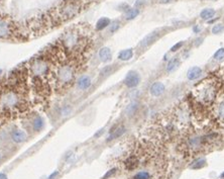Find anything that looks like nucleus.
I'll list each match as a JSON object with an SVG mask.
<instances>
[{"label":"nucleus","instance_id":"nucleus-39","mask_svg":"<svg viewBox=\"0 0 224 179\" xmlns=\"http://www.w3.org/2000/svg\"><path fill=\"white\" fill-rule=\"evenodd\" d=\"M224 177V172L222 173V174H221V178H223Z\"/></svg>","mask_w":224,"mask_h":179},{"label":"nucleus","instance_id":"nucleus-33","mask_svg":"<svg viewBox=\"0 0 224 179\" xmlns=\"http://www.w3.org/2000/svg\"><path fill=\"white\" fill-rule=\"evenodd\" d=\"M200 30H201V27H199V25H195V27H193V31H194L195 34L200 33Z\"/></svg>","mask_w":224,"mask_h":179},{"label":"nucleus","instance_id":"nucleus-20","mask_svg":"<svg viewBox=\"0 0 224 179\" xmlns=\"http://www.w3.org/2000/svg\"><path fill=\"white\" fill-rule=\"evenodd\" d=\"M42 126H44V120L39 115H37L33 120V128L34 131H41Z\"/></svg>","mask_w":224,"mask_h":179},{"label":"nucleus","instance_id":"nucleus-16","mask_svg":"<svg viewBox=\"0 0 224 179\" xmlns=\"http://www.w3.org/2000/svg\"><path fill=\"white\" fill-rule=\"evenodd\" d=\"M124 133H125V128H124V126H118V128H116L115 129H112L111 134H110V136H109V139L107 141H111V140H114V139H116V138L121 137Z\"/></svg>","mask_w":224,"mask_h":179},{"label":"nucleus","instance_id":"nucleus-36","mask_svg":"<svg viewBox=\"0 0 224 179\" xmlns=\"http://www.w3.org/2000/svg\"><path fill=\"white\" fill-rule=\"evenodd\" d=\"M0 179H8V178L4 173H0Z\"/></svg>","mask_w":224,"mask_h":179},{"label":"nucleus","instance_id":"nucleus-24","mask_svg":"<svg viewBox=\"0 0 224 179\" xmlns=\"http://www.w3.org/2000/svg\"><path fill=\"white\" fill-rule=\"evenodd\" d=\"M214 59L216 61H222L224 60V48H220L214 54Z\"/></svg>","mask_w":224,"mask_h":179},{"label":"nucleus","instance_id":"nucleus-11","mask_svg":"<svg viewBox=\"0 0 224 179\" xmlns=\"http://www.w3.org/2000/svg\"><path fill=\"white\" fill-rule=\"evenodd\" d=\"M202 75V69L198 66H194L191 67L187 72V78H188L190 81H194V80L199 79L200 76Z\"/></svg>","mask_w":224,"mask_h":179},{"label":"nucleus","instance_id":"nucleus-40","mask_svg":"<svg viewBox=\"0 0 224 179\" xmlns=\"http://www.w3.org/2000/svg\"><path fill=\"white\" fill-rule=\"evenodd\" d=\"M0 160H1V153H0Z\"/></svg>","mask_w":224,"mask_h":179},{"label":"nucleus","instance_id":"nucleus-19","mask_svg":"<svg viewBox=\"0 0 224 179\" xmlns=\"http://www.w3.org/2000/svg\"><path fill=\"white\" fill-rule=\"evenodd\" d=\"M108 25H110V19L107 18V17H102V18H100L99 21H97L96 28L98 30H102L107 27Z\"/></svg>","mask_w":224,"mask_h":179},{"label":"nucleus","instance_id":"nucleus-1","mask_svg":"<svg viewBox=\"0 0 224 179\" xmlns=\"http://www.w3.org/2000/svg\"><path fill=\"white\" fill-rule=\"evenodd\" d=\"M80 11V5L77 1H65L59 8V17L63 21H69L76 16Z\"/></svg>","mask_w":224,"mask_h":179},{"label":"nucleus","instance_id":"nucleus-27","mask_svg":"<svg viewBox=\"0 0 224 179\" xmlns=\"http://www.w3.org/2000/svg\"><path fill=\"white\" fill-rule=\"evenodd\" d=\"M204 165H205V159H198L197 161H195V162L192 164L191 167L194 169H199V168H202Z\"/></svg>","mask_w":224,"mask_h":179},{"label":"nucleus","instance_id":"nucleus-28","mask_svg":"<svg viewBox=\"0 0 224 179\" xmlns=\"http://www.w3.org/2000/svg\"><path fill=\"white\" fill-rule=\"evenodd\" d=\"M224 30V25L222 24H217L216 25H214L213 28H212V33L213 34H220Z\"/></svg>","mask_w":224,"mask_h":179},{"label":"nucleus","instance_id":"nucleus-23","mask_svg":"<svg viewBox=\"0 0 224 179\" xmlns=\"http://www.w3.org/2000/svg\"><path fill=\"white\" fill-rule=\"evenodd\" d=\"M216 113L219 117L224 120V100H221L217 103L216 106Z\"/></svg>","mask_w":224,"mask_h":179},{"label":"nucleus","instance_id":"nucleus-3","mask_svg":"<svg viewBox=\"0 0 224 179\" xmlns=\"http://www.w3.org/2000/svg\"><path fill=\"white\" fill-rule=\"evenodd\" d=\"M197 91L199 99L206 103L213 101L215 99V96H216V88L211 83H204Z\"/></svg>","mask_w":224,"mask_h":179},{"label":"nucleus","instance_id":"nucleus-5","mask_svg":"<svg viewBox=\"0 0 224 179\" xmlns=\"http://www.w3.org/2000/svg\"><path fill=\"white\" fill-rule=\"evenodd\" d=\"M30 69L34 76L41 77L50 72V65L45 60L39 58V59H36L33 62V64L30 65Z\"/></svg>","mask_w":224,"mask_h":179},{"label":"nucleus","instance_id":"nucleus-8","mask_svg":"<svg viewBox=\"0 0 224 179\" xmlns=\"http://www.w3.org/2000/svg\"><path fill=\"white\" fill-rule=\"evenodd\" d=\"M160 37V33L159 31H153V33L148 34V36H145L142 39V41L139 43V47L140 48H146L148 46H151V44H154V42L157 41V39Z\"/></svg>","mask_w":224,"mask_h":179},{"label":"nucleus","instance_id":"nucleus-7","mask_svg":"<svg viewBox=\"0 0 224 179\" xmlns=\"http://www.w3.org/2000/svg\"><path fill=\"white\" fill-rule=\"evenodd\" d=\"M140 76L136 71H129L124 78V84L128 88H134L139 84Z\"/></svg>","mask_w":224,"mask_h":179},{"label":"nucleus","instance_id":"nucleus-12","mask_svg":"<svg viewBox=\"0 0 224 179\" xmlns=\"http://www.w3.org/2000/svg\"><path fill=\"white\" fill-rule=\"evenodd\" d=\"M27 136L26 134L21 131V129H14V131L11 133V139H12L13 142L15 143H22L26 140Z\"/></svg>","mask_w":224,"mask_h":179},{"label":"nucleus","instance_id":"nucleus-4","mask_svg":"<svg viewBox=\"0 0 224 179\" xmlns=\"http://www.w3.org/2000/svg\"><path fill=\"white\" fill-rule=\"evenodd\" d=\"M57 77H58V81L62 84H70L75 77V70L73 66L67 64L61 65L57 72Z\"/></svg>","mask_w":224,"mask_h":179},{"label":"nucleus","instance_id":"nucleus-18","mask_svg":"<svg viewBox=\"0 0 224 179\" xmlns=\"http://www.w3.org/2000/svg\"><path fill=\"white\" fill-rule=\"evenodd\" d=\"M139 107V104L137 103L136 101H132L131 103H129L127 105V107H126V114L129 115V117H131V115H133L134 113H136L137 109Z\"/></svg>","mask_w":224,"mask_h":179},{"label":"nucleus","instance_id":"nucleus-31","mask_svg":"<svg viewBox=\"0 0 224 179\" xmlns=\"http://www.w3.org/2000/svg\"><path fill=\"white\" fill-rule=\"evenodd\" d=\"M115 172H116V169H114V168H113V169H111V170H109V171H108L107 173H106V174H105L104 176H103V179H107V178H109L110 176L113 175Z\"/></svg>","mask_w":224,"mask_h":179},{"label":"nucleus","instance_id":"nucleus-21","mask_svg":"<svg viewBox=\"0 0 224 179\" xmlns=\"http://www.w3.org/2000/svg\"><path fill=\"white\" fill-rule=\"evenodd\" d=\"M179 65H180V60L178 59V58H174V59H172L171 61L168 63V65H166V72L175 71L179 67Z\"/></svg>","mask_w":224,"mask_h":179},{"label":"nucleus","instance_id":"nucleus-26","mask_svg":"<svg viewBox=\"0 0 224 179\" xmlns=\"http://www.w3.org/2000/svg\"><path fill=\"white\" fill-rule=\"evenodd\" d=\"M125 165H126V168L131 170V169H133V168H135V167H136L137 161L134 158H130V159H128V160L126 161Z\"/></svg>","mask_w":224,"mask_h":179},{"label":"nucleus","instance_id":"nucleus-38","mask_svg":"<svg viewBox=\"0 0 224 179\" xmlns=\"http://www.w3.org/2000/svg\"><path fill=\"white\" fill-rule=\"evenodd\" d=\"M102 133H103V129H101V131H100V132H98V133H97V134L95 135V137H98V136H101V134H102Z\"/></svg>","mask_w":224,"mask_h":179},{"label":"nucleus","instance_id":"nucleus-6","mask_svg":"<svg viewBox=\"0 0 224 179\" xmlns=\"http://www.w3.org/2000/svg\"><path fill=\"white\" fill-rule=\"evenodd\" d=\"M62 41H63V44L65 45V47L69 49V50H74V49L78 47L80 43L82 42L81 40H80L78 33L75 30L66 31Z\"/></svg>","mask_w":224,"mask_h":179},{"label":"nucleus","instance_id":"nucleus-9","mask_svg":"<svg viewBox=\"0 0 224 179\" xmlns=\"http://www.w3.org/2000/svg\"><path fill=\"white\" fill-rule=\"evenodd\" d=\"M11 34V24L5 19H0V37L6 39Z\"/></svg>","mask_w":224,"mask_h":179},{"label":"nucleus","instance_id":"nucleus-32","mask_svg":"<svg viewBox=\"0 0 224 179\" xmlns=\"http://www.w3.org/2000/svg\"><path fill=\"white\" fill-rule=\"evenodd\" d=\"M182 46H183V43H182V42H181V43H178L177 45H175L174 47L171 49V51H172V52H176V51L179 50V49H180L181 47H182Z\"/></svg>","mask_w":224,"mask_h":179},{"label":"nucleus","instance_id":"nucleus-17","mask_svg":"<svg viewBox=\"0 0 224 179\" xmlns=\"http://www.w3.org/2000/svg\"><path fill=\"white\" fill-rule=\"evenodd\" d=\"M215 15V10L212 9V8H205L200 12V17L204 21H208V19H211L212 17H214Z\"/></svg>","mask_w":224,"mask_h":179},{"label":"nucleus","instance_id":"nucleus-34","mask_svg":"<svg viewBox=\"0 0 224 179\" xmlns=\"http://www.w3.org/2000/svg\"><path fill=\"white\" fill-rule=\"evenodd\" d=\"M71 111V107L70 106H68V108L67 107H65L64 108V110H63V113L64 114H69V112Z\"/></svg>","mask_w":224,"mask_h":179},{"label":"nucleus","instance_id":"nucleus-13","mask_svg":"<svg viewBox=\"0 0 224 179\" xmlns=\"http://www.w3.org/2000/svg\"><path fill=\"white\" fill-rule=\"evenodd\" d=\"M99 58L103 63L110 62L112 59V54H111L110 49L107 47L102 48L101 50L99 51Z\"/></svg>","mask_w":224,"mask_h":179},{"label":"nucleus","instance_id":"nucleus-29","mask_svg":"<svg viewBox=\"0 0 224 179\" xmlns=\"http://www.w3.org/2000/svg\"><path fill=\"white\" fill-rule=\"evenodd\" d=\"M111 71H112V67H111V66H106L104 69H102V71H101V73H100V75H101V76H106V75L110 74Z\"/></svg>","mask_w":224,"mask_h":179},{"label":"nucleus","instance_id":"nucleus-35","mask_svg":"<svg viewBox=\"0 0 224 179\" xmlns=\"http://www.w3.org/2000/svg\"><path fill=\"white\" fill-rule=\"evenodd\" d=\"M59 174V172L58 171H56V172H54L53 173V174H51V175H50V176H48V179H54V177H56V176L57 175H58Z\"/></svg>","mask_w":224,"mask_h":179},{"label":"nucleus","instance_id":"nucleus-22","mask_svg":"<svg viewBox=\"0 0 224 179\" xmlns=\"http://www.w3.org/2000/svg\"><path fill=\"white\" fill-rule=\"evenodd\" d=\"M138 14H139V10L137 8H129L125 13V18L127 21H131V19L135 18Z\"/></svg>","mask_w":224,"mask_h":179},{"label":"nucleus","instance_id":"nucleus-10","mask_svg":"<svg viewBox=\"0 0 224 179\" xmlns=\"http://www.w3.org/2000/svg\"><path fill=\"white\" fill-rule=\"evenodd\" d=\"M165 90H166V87L162 82H154V84L151 86V88H149V92H151V94L154 97H157V96H160V95H162L163 92H165Z\"/></svg>","mask_w":224,"mask_h":179},{"label":"nucleus","instance_id":"nucleus-2","mask_svg":"<svg viewBox=\"0 0 224 179\" xmlns=\"http://www.w3.org/2000/svg\"><path fill=\"white\" fill-rule=\"evenodd\" d=\"M19 101H20V98H19L18 93L13 90L4 91L0 95V104L4 108H15L18 106Z\"/></svg>","mask_w":224,"mask_h":179},{"label":"nucleus","instance_id":"nucleus-15","mask_svg":"<svg viewBox=\"0 0 224 179\" xmlns=\"http://www.w3.org/2000/svg\"><path fill=\"white\" fill-rule=\"evenodd\" d=\"M132 57H133L132 49H126V50H123L118 54V59L121 60V61H129Z\"/></svg>","mask_w":224,"mask_h":179},{"label":"nucleus","instance_id":"nucleus-37","mask_svg":"<svg viewBox=\"0 0 224 179\" xmlns=\"http://www.w3.org/2000/svg\"><path fill=\"white\" fill-rule=\"evenodd\" d=\"M172 0H160V3H168V2H171Z\"/></svg>","mask_w":224,"mask_h":179},{"label":"nucleus","instance_id":"nucleus-30","mask_svg":"<svg viewBox=\"0 0 224 179\" xmlns=\"http://www.w3.org/2000/svg\"><path fill=\"white\" fill-rule=\"evenodd\" d=\"M118 28H119V21H114L110 27V31L111 33H114V31L117 30Z\"/></svg>","mask_w":224,"mask_h":179},{"label":"nucleus","instance_id":"nucleus-25","mask_svg":"<svg viewBox=\"0 0 224 179\" xmlns=\"http://www.w3.org/2000/svg\"><path fill=\"white\" fill-rule=\"evenodd\" d=\"M151 178V175L148 171H140L137 174L134 175L133 179H149Z\"/></svg>","mask_w":224,"mask_h":179},{"label":"nucleus","instance_id":"nucleus-14","mask_svg":"<svg viewBox=\"0 0 224 179\" xmlns=\"http://www.w3.org/2000/svg\"><path fill=\"white\" fill-rule=\"evenodd\" d=\"M91 78L89 76H82L80 77V79L78 80V82H77V85H78V87L80 89H82V90H86L87 88H89L91 86Z\"/></svg>","mask_w":224,"mask_h":179}]
</instances>
